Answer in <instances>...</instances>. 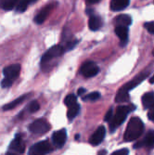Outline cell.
I'll return each mask as SVG.
<instances>
[{
    "label": "cell",
    "instance_id": "obj_1",
    "mask_svg": "<svg viewBox=\"0 0 154 155\" xmlns=\"http://www.w3.org/2000/svg\"><path fill=\"white\" fill-rule=\"evenodd\" d=\"M144 131V124L140 118L132 117L127 124L123 138L125 141H133L137 139Z\"/></svg>",
    "mask_w": 154,
    "mask_h": 155
},
{
    "label": "cell",
    "instance_id": "obj_2",
    "mask_svg": "<svg viewBox=\"0 0 154 155\" xmlns=\"http://www.w3.org/2000/svg\"><path fill=\"white\" fill-rule=\"evenodd\" d=\"M21 73V65L20 64H12L9 65L6 68L3 69V74H4V79L1 82L2 87H9L13 82L15 81Z\"/></svg>",
    "mask_w": 154,
    "mask_h": 155
},
{
    "label": "cell",
    "instance_id": "obj_3",
    "mask_svg": "<svg viewBox=\"0 0 154 155\" xmlns=\"http://www.w3.org/2000/svg\"><path fill=\"white\" fill-rule=\"evenodd\" d=\"M131 110L132 109L130 106H125V105H121L116 108L115 114L110 121V127L111 131H114L124 122L125 118H126L127 114L131 111Z\"/></svg>",
    "mask_w": 154,
    "mask_h": 155
},
{
    "label": "cell",
    "instance_id": "obj_4",
    "mask_svg": "<svg viewBox=\"0 0 154 155\" xmlns=\"http://www.w3.org/2000/svg\"><path fill=\"white\" fill-rule=\"evenodd\" d=\"M65 52L63 47L61 45H56L51 47L44 55L41 59V65H46L48 64L50 61H52L55 58H58L60 56H61Z\"/></svg>",
    "mask_w": 154,
    "mask_h": 155
},
{
    "label": "cell",
    "instance_id": "obj_5",
    "mask_svg": "<svg viewBox=\"0 0 154 155\" xmlns=\"http://www.w3.org/2000/svg\"><path fill=\"white\" fill-rule=\"evenodd\" d=\"M51 151H52L51 144L48 140H44V141H40L33 145L29 149L28 155H47Z\"/></svg>",
    "mask_w": 154,
    "mask_h": 155
},
{
    "label": "cell",
    "instance_id": "obj_6",
    "mask_svg": "<svg viewBox=\"0 0 154 155\" xmlns=\"http://www.w3.org/2000/svg\"><path fill=\"white\" fill-rule=\"evenodd\" d=\"M50 127V124L48 123L45 119H37L29 125V130L33 134L43 135L49 131Z\"/></svg>",
    "mask_w": 154,
    "mask_h": 155
},
{
    "label": "cell",
    "instance_id": "obj_7",
    "mask_svg": "<svg viewBox=\"0 0 154 155\" xmlns=\"http://www.w3.org/2000/svg\"><path fill=\"white\" fill-rule=\"evenodd\" d=\"M80 72L82 75L86 78H91L99 73V67L93 61H87L81 66Z\"/></svg>",
    "mask_w": 154,
    "mask_h": 155
},
{
    "label": "cell",
    "instance_id": "obj_8",
    "mask_svg": "<svg viewBox=\"0 0 154 155\" xmlns=\"http://www.w3.org/2000/svg\"><path fill=\"white\" fill-rule=\"evenodd\" d=\"M148 75H149V73H148V72H146V73H141L139 75H137L136 77H135L133 80H131L130 82H128V83L125 84L123 87H122L120 88V90H122V91H123V92H125V93H129L130 90H132L133 88H135V87H136V86H138V84H140L144 79H146V78L148 77Z\"/></svg>",
    "mask_w": 154,
    "mask_h": 155
},
{
    "label": "cell",
    "instance_id": "obj_9",
    "mask_svg": "<svg viewBox=\"0 0 154 155\" xmlns=\"http://www.w3.org/2000/svg\"><path fill=\"white\" fill-rule=\"evenodd\" d=\"M106 135V129L103 125H100L97 128V130L89 137V143L93 146H97L100 144Z\"/></svg>",
    "mask_w": 154,
    "mask_h": 155
},
{
    "label": "cell",
    "instance_id": "obj_10",
    "mask_svg": "<svg viewBox=\"0 0 154 155\" xmlns=\"http://www.w3.org/2000/svg\"><path fill=\"white\" fill-rule=\"evenodd\" d=\"M136 149L137 148H153L154 147V131H149L148 134L144 137V138L136 144L134 145Z\"/></svg>",
    "mask_w": 154,
    "mask_h": 155
},
{
    "label": "cell",
    "instance_id": "obj_11",
    "mask_svg": "<svg viewBox=\"0 0 154 155\" xmlns=\"http://www.w3.org/2000/svg\"><path fill=\"white\" fill-rule=\"evenodd\" d=\"M66 139H67V134L65 129H61L53 133L52 140L54 145L57 148H61L65 144Z\"/></svg>",
    "mask_w": 154,
    "mask_h": 155
},
{
    "label": "cell",
    "instance_id": "obj_12",
    "mask_svg": "<svg viewBox=\"0 0 154 155\" xmlns=\"http://www.w3.org/2000/svg\"><path fill=\"white\" fill-rule=\"evenodd\" d=\"M9 148L19 153H23L25 151V143L22 140L21 135H16L12 142L10 143Z\"/></svg>",
    "mask_w": 154,
    "mask_h": 155
},
{
    "label": "cell",
    "instance_id": "obj_13",
    "mask_svg": "<svg viewBox=\"0 0 154 155\" xmlns=\"http://www.w3.org/2000/svg\"><path fill=\"white\" fill-rule=\"evenodd\" d=\"M52 8H53V5L52 4H49V5H47L43 9H41L38 12L37 15L35 16L34 20V22L37 23V24H42V23H43L46 21V19L48 18V14L50 13V11H51Z\"/></svg>",
    "mask_w": 154,
    "mask_h": 155
},
{
    "label": "cell",
    "instance_id": "obj_14",
    "mask_svg": "<svg viewBox=\"0 0 154 155\" xmlns=\"http://www.w3.org/2000/svg\"><path fill=\"white\" fill-rule=\"evenodd\" d=\"M114 32L116 35L119 37L122 45H125L128 38V27L125 26H115Z\"/></svg>",
    "mask_w": 154,
    "mask_h": 155
},
{
    "label": "cell",
    "instance_id": "obj_15",
    "mask_svg": "<svg viewBox=\"0 0 154 155\" xmlns=\"http://www.w3.org/2000/svg\"><path fill=\"white\" fill-rule=\"evenodd\" d=\"M115 26H125L128 27L129 25L132 24V18L127 15V14H121L117 17L114 18L113 20Z\"/></svg>",
    "mask_w": 154,
    "mask_h": 155
},
{
    "label": "cell",
    "instance_id": "obj_16",
    "mask_svg": "<svg viewBox=\"0 0 154 155\" xmlns=\"http://www.w3.org/2000/svg\"><path fill=\"white\" fill-rule=\"evenodd\" d=\"M142 105L145 109H148V110L154 109V94L152 92H149L143 95Z\"/></svg>",
    "mask_w": 154,
    "mask_h": 155
},
{
    "label": "cell",
    "instance_id": "obj_17",
    "mask_svg": "<svg viewBox=\"0 0 154 155\" xmlns=\"http://www.w3.org/2000/svg\"><path fill=\"white\" fill-rule=\"evenodd\" d=\"M129 5V0H111L110 9L113 11L123 10Z\"/></svg>",
    "mask_w": 154,
    "mask_h": 155
},
{
    "label": "cell",
    "instance_id": "obj_18",
    "mask_svg": "<svg viewBox=\"0 0 154 155\" xmlns=\"http://www.w3.org/2000/svg\"><path fill=\"white\" fill-rule=\"evenodd\" d=\"M102 25V21L100 20V17L97 16H95V15H92L90 18H89V21H88V27L91 31H97L101 27Z\"/></svg>",
    "mask_w": 154,
    "mask_h": 155
},
{
    "label": "cell",
    "instance_id": "obj_19",
    "mask_svg": "<svg viewBox=\"0 0 154 155\" xmlns=\"http://www.w3.org/2000/svg\"><path fill=\"white\" fill-rule=\"evenodd\" d=\"M21 0H0V8L4 10H11L17 7Z\"/></svg>",
    "mask_w": 154,
    "mask_h": 155
},
{
    "label": "cell",
    "instance_id": "obj_20",
    "mask_svg": "<svg viewBox=\"0 0 154 155\" xmlns=\"http://www.w3.org/2000/svg\"><path fill=\"white\" fill-rule=\"evenodd\" d=\"M25 98H26V95L21 96L20 97L16 98L15 101H13L12 102H9V103L4 105V106H3V110H12V109H14V108H16L18 105H20V104L25 100Z\"/></svg>",
    "mask_w": 154,
    "mask_h": 155
},
{
    "label": "cell",
    "instance_id": "obj_21",
    "mask_svg": "<svg viewBox=\"0 0 154 155\" xmlns=\"http://www.w3.org/2000/svg\"><path fill=\"white\" fill-rule=\"evenodd\" d=\"M128 100H129V93H125L119 89V91L115 97V101L118 103H123V102L128 101Z\"/></svg>",
    "mask_w": 154,
    "mask_h": 155
},
{
    "label": "cell",
    "instance_id": "obj_22",
    "mask_svg": "<svg viewBox=\"0 0 154 155\" xmlns=\"http://www.w3.org/2000/svg\"><path fill=\"white\" fill-rule=\"evenodd\" d=\"M80 110V106L79 104H76L74 106H72L68 108V111H67V116L69 118V120H73L77 114Z\"/></svg>",
    "mask_w": 154,
    "mask_h": 155
},
{
    "label": "cell",
    "instance_id": "obj_23",
    "mask_svg": "<svg viewBox=\"0 0 154 155\" xmlns=\"http://www.w3.org/2000/svg\"><path fill=\"white\" fill-rule=\"evenodd\" d=\"M64 104H65L68 108L78 104V103H77V97H76V96H74V94H70V95L66 96L65 100H64Z\"/></svg>",
    "mask_w": 154,
    "mask_h": 155
},
{
    "label": "cell",
    "instance_id": "obj_24",
    "mask_svg": "<svg viewBox=\"0 0 154 155\" xmlns=\"http://www.w3.org/2000/svg\"><path fill=\"white\" fill-rule=\"evenodd\" d=\"M29 5H30V3H29L28 0H21V1L18 3L17 7H16V10L18 12H24L27 9V8Z\"/></svg>",
    "mask_w": 154,
    "mask_h": 155
},
{
    "label": "cell",
    "instance_id": "obj_25",
    "mask_svg": "<svg viewBox=\"0 0 154 155\" xmlns=\"http://www.w3.org/2000/svg\"><path fill=\"white\" fill-rule=\"evenodd\" d=\"M100 97V94L99 92H92L86 97H83V101H95L97 100H99Z\"/></svg>",
    "mask_w": 154,
    "mask_h": 155
},
{
    "label": "cell",
    "instance_id": "obj_26",
    "mask_svg": "<svg viewBox=\"0 0 154 155\" xmlns=\"http://www.w3.org/2000/svg\"><path fill=\"white\" fill-rule=\"evenodd\" d=\"M39 108H40L39 103L36 101H34L28 105V111H29L30 114H34V112H36L39 110Z\"/></svg>",
    "mask_w": 154,
    "mask_h": 155
},
{
    "label": "cell",
    "instance_id": "obj_27",
    "mask_svg": "<svg viewBox=\"0 0 154 155\" xmlns=\"http://www.w3.org/2000/svg\"><path fill=\"white\" fill-rule=\"evenodd\" d=\"M144 27L146 28V30H147L149 33L154 35V21H149V22L144 23Z\"/></svg>",
    "mask_w": 154,
    "mask_h": 155
},
{
    "label": "cell",
    "instance_id": "obj_28",
    "mask_svg": "<svg viewBox=\"0 0 154 155\" xmlns=\"http://www.w3.org/2000/svg\"><path fill=\"white\" fill-rule=\"evenodd\" d=\"M128 150L127 149H121L114 152H113L110 155H128Z\"/></svg>",
    "mask_w": 154,
    "mask_h": 155
},
{
    "label": "cell",
    "instance_id": "obj_29",
    "mask_svg": "<svg viewBox=\"0 0 154 155\" xmlns=\"http://www.w3.org/2000/svg\"><path fill=\"white\" fill-rule=\"evenodd\" d=\"M113 109H110L108 111H107V114H106V115H105V121L106 122H110V120H111V118H113Z\"/></svg>",
    "mask_w": 154,
    "mask_h": 155
},
{
    "label": "cell",
    "instance_id": "obj_30",
    "mask_svg": "<svg viewBox=\"0 0 154 155\" xmlns=\"http://www.w3.org/2000/svg\"><path fill=\"white\" fill-rule=\"evenodd\" d=\"M148 117L150 121L154 122V109L153 110H149L148 112Z\"/></svg>",
    "mask_w": 154,
    "mask_h": 155
},
{
    "label": "cell",
    "instance_id": "obj_31",
    "mask_svg": "<svg viewBox=\"0 0 154 155\" xmlns=\"http://www.w3.org/2000/svg\"><path fill=\"white\" fill-rule=\"evenodd\" d=\"M77 93H78L79 96H83L84 93H86V89L85 88H79L78 91H77Z\"/></svg>",
    "mask_w": 154,
    "mask_h": 155
},
{
    "label": "cell",
    "instance_id": "obj_32",
    "mask_svg": "<svg viewBox=\"0 0 154 155\" xmlns=\"http://www.w3.org/2000/svg\"><path fill=\"white\" fill-rule=\"evenodd\" d=\"M100 0H87V2L88 4H96V3L100 2Z\"/></svg>",
    "mask_w": 154,
    "mask_h": 155
},
{
    "label": "cell",
    "instance_id": "obj_33",
    "mask_svg": "<svg viewBox=\"0 0 154 155\" xmlns=\"http://www.w3.org/2000/svg\"><path fill=\"white\" fill-rule=\"evenodd\" d=\"M106 150H101V151H100L99 152V155H106Z\"/></svg>",
    "mask_w": 154,
    "mask_h": 155
},
{
    "label": "cell",
    "instance_id": "obj_34",
    "mask_svg": "<svg viewBox=\"0 0 154 155\" xmlns=\"http://www.w3.org/2000/svg\"><path fill=\"white\" fill-rule=\"evenodd\" d=\"M149 83H150V84H153V83H154V74H153L152 77L149 79Z\"/></svg>",
    "mask_w": 154,
    "mask_h": 155
},
{
    "label": "cell",
    "instance_id": "obj_35",
    "mask_svg": "<svg viewBox=\"0 0 154 155\" xmlns=\"http://www.w3.org/2000/svg\"><path fill=\"white\" fill-rule=\"evenodd\" d=\"M28 1H29V3L31 4V3H34V2H36L37 0H28Z\"/></svg>",
    "mask_w": 154,
    "mask_h": 155
},
{
    "label": "cell",
    "instance_id": "obj_36",
    "mask_svg": "<svg viewBox=\"0 0 154 155\" xmlns=\"http://www.w3.org/2000/svg\"><path fill=\"white\" fill-rule=\"evenodd\" d=\"M7 155H17V154H15V153H12V152H8V153H7Z\"/></svg>",
    "mask_w": 154,
    "mask_h": 155
},
{
    "label": "cell",
    "instance_id": "obj_37",
    "mask_svg": "<svg viewBox=\"0 0 154 155\" xmlns=\"http://www.w3.org/2000/svg\"><path fill=\"white\" fill-rule=\"evenodd\" d=\"M152 54H153V56H154V49H153V51H152Z\"/></svg>",
    "mask_w": 154,
    "mask_h": 155
}]
</instances>
